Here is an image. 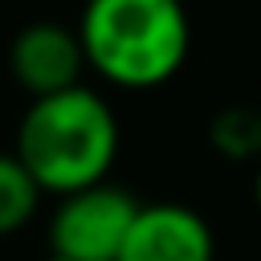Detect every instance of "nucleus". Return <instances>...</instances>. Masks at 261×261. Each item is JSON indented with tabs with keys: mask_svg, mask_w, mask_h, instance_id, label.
<instances>
[{
	"mask_svg": "<svg viewBox=\"0 0 261 261\" xmlns=\"http://www.w3.org/2000/svg\"><path fill=\"white\" fill-rule=\"evenodd\" d=\"M118 147L122 130L114 106L90 86H69L24 106L12 155L45 196H69L102 184L118 159Z\"/></svg>",
	"mask_w": 261,
	"mask_h": 261,
	"instance_id": "nucleus-1",
	"label": "nucleus"
},
{
	"mask_svg": "<svg viewBox=\"0 0 261 261\" xmlns=\"http://www.w3.org/2000/svg\"><path fill=\"white\" fill-rule=\"evenodd\" d=\"M86 69L114 90L167 86L192 49L184 0H86L77 20Z\"/></svg>",
	"mask_w": 261,
	"mask_h": 261,
	"instance_id": "nucleus-2",
	"label": "nucleus"
},
{
	"mask_svg": "<svg viewBox=\"0 0 261 261\" xmlns=\"http://www.w3.org/2000/svg\"><path fill=\"white\" fill-rule=\"evenodd\" d=\"M135 212L139 200L110 179L57 196L49 216V253L57 261H118Z\"/></svg>",
	"mask_w": 261,
	"mask_h": 261,
	"instance_id": "nucleus-3",
	"label": "nucleus"
},
{
	"mask_svg": "<svg viewBox=\"0 0 261 261\" xmlns=\"http://www.w3.org/2000/svg\"><path fill=\"white\" fill-rule=\"evenodd\" d=\"M118 261H216L212 224L175 200L139 204Z\"/></svg>",
	"mask_w": 261,
	"mask_h": 261,
	"instance_id": "nucleus-4",
	"label": "nucleus"
},
{
	"mask_svg": "<svg viewBox=\"0 0 261 261\" xmlns=\"http://www.w3.org/2000/svg\"><path fill=\"white\" fill-rule=\"evenodd\" d=\"M8 73L29 98L61 94L69 86H82L86 57L77 29H65L57 20H33L8 41Z\"/></svg>",
	"mask_w": 261,
	"mask_h": 261,
	"instance_id": "nucleus-5",
	"label": "nucleus"
},
{
	"mask_svg": "<svg viewBox=\"0 0 261 261\" xmlns=\"http://www.w3.org/2000/svg\"><path fill=\"white\" fill-rule=\"evenodd\" d=\"M208 147L228 163H261V106L228 102L208 118Z\"/></svg>",
	"mask_w": 261,
	"mask_h": 261,
	"instance_id": "nucleus-6",
	"label": "nucleus"
},
{
	"mask_svg": "<svg viewBox=\"0 0 261 261\" xmlns=\"http://www.w3.org/2000/svg\"><path fill=\"white\" fill-rule=\"evenodd\" d=\"M41 200H45V192L24 171V163L12 151H0V237L24 232L37 220Z\"/></svg>",
	"mask_w": 261,
	"mask_h": 261,
	"instance_id": "nucleus-7",
	"label": "nucleus"
},
{
	"mask_svg": "<svg viewBox=\"0 0 261 261\" xmlns=\"http://www.w3.org/2000/svg\"><path fill=\"white\" fill-rule=\"evenodd\" d=\"M253 204H257V212H261V163H257V175H253Z\"/></svg>",
	"mask_w": 261,
	"mask_h": 261,
	"instance_id": "nucleus-8",
	"label": "nucleus"
},
{
	"mask_svg": "<svg viewBox=\"0 0 261 261\" xmlns=\"http://www.w3.org/2000/svg\"><path fill=\"white\" fill-rule=\"evenodd\" d=\"M49 261H57V257H49Z\"/></svg>",
	"mask_w": 261,
	"mask_h": 261,
	"instance_id": "nucleus-9",
	"label": "nucleus"
}]
</instances>
